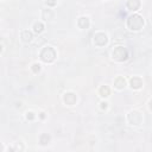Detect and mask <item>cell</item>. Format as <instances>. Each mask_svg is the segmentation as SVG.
<instances>
[{"label": "cell", "mask_w": 152, "mask_h": 152, "mask_svg": "<svg viewBox=\"0 0 152 152\" xmlns=\"http://www.w3.org/2000/svg\"><path fill=\"white\" fill-rule=\"evenodd\" d=\"M127 26L133 31H138L144 26V19L138 14H132L127 19Z\"/></svg>", "instance_id": "cell-1"}, {"label": "cell", "mask_w": 152, "mask_h": 152, "mask_svg": "<svg viewBox=\"0 0 152 152\" xmlns=\"http://www.w3.org/2000/svg\"><path fill=\"white\" fill-rule=\"evenodd\" d=\"M55 57H56V52H55V50L51 47L44 48L42 50V52H40V58H42L43 62H45V63L52 62L55 59Z\"/></svg>", "instance_id": "cell-2"}, {"label": "cell", "mask_w": 152, "mask_h": 152, "mask_svg": "<svg viewBox=\"0 0 152 152\" xmlns=\"http://www.w3.org/2000/svg\"><path fill=\"white\" fill-rule=\"evenodd\" d=\"M127 57H128V52H127V50H126L125 48L118 47V48H115V49L113 50V58H114V59L122 62V61L127 59Z\"/></svg>", "instance_id": "cell-3"}, {"label": "cell", "mask_w": 152, "mask_h": 152, "mask_svg": "<svg viewBox=\"0 0 152 152\" xmlns=\"http://www.w3.org/2000/svg\"><path fill=\"white\" fill-rule=\"evenodd\" d=\"M107 36L102 32H98L94 35V43H95V45L98 47H103L107 44Z\"/></svg>", "instance_id": "cell-4"}, {"label": "cell", "mask_w": 152, "mask_h": 152, "mask_svg": "<svg viewBox=\"0 0 152 152\" xmlns=\"http://www.w3.org/2000/svg\"><path fill=\"white\" fill-rule=\"evenodd\" d=\"M128 120H129V122H131L132 125H139L143 121V117L138 112H132L131 114L128 115Z\"/></svg>", "instance_id": "cell-5"}, {"label": "cell", "mask_w": 152, "mask_h": 152, "mask_svg": "<svg viewBox=\"0 0 152 152\" xmlns=\"http://www.w3.org/2000/svg\"><path fill=\"white\" fill-rule=\"evenodd\" d=\"M64 102H66L67 105H69V106L74 105V103L76 102V95H75L74 93H68V94H66V95H64Z\"/></svg>", "instance_id": "cell-6"}, {"label": "cell", "mask_w": 152, "mask_h": 152, "mask_svg": "<svg viewBox=\"0 0 152 152\" xmlns=\"http://www.w3.org/2000/svg\"><path fill=\"white\" fill-rule=\"evenodd\" d=\"M127 7L132 11H136L140 7V0H127Z\"/></svg>", "instance_id": "cell-7"}, {"label": "cell", "mask_w": 152, "mask_h": 152, "mask_svg": "<svg viewBox=\"0 0 152 152\" xmlns=\"http://www.w3.org/2000/svg\"><path fill=\"white\" fill-rule=\"evenodd\" d=\"M141 86H143V80L140 77H133V78H131V87H132V88L139 89Z\"/></svg>", "instance_id": "cell-8"}, {"label": "cell", "mask_w": 152, "mask_h": 152, "mask_svg": "<svg viewBox=\"0 0 152 152\" xmlns=\"http://www.w3.org/2000/svg\"><path fill=\"white\" fill-rule=\"evenodd\" d=\"M78 26L81 29H87L89 26V19L87 18V17H82L78 19Z\"/></svg>", "instance_id": "cell-9"}, {"label": "cell", "mask_w": 152, "mask_h": 152, "mask_svg": "<svg viewBox=\"0 0 152 152\" xmlns=\"http://www.w3.org/2000/svg\"><path fill=\"white\" fill-rule=\"evenodd\" d=\"M21 39H23L24 42H31L32 40V32H30L29 30H25L21 32Z\"/></svg>", "instance_id": "cell-10"}, {"label": "cell", "mask_w": 152, "mask_h": 152, "mask_svg": "<svg viewBox=\"0 0 152 152\" xmlns=\"http://www.w3.org/2000/svg\"><path fill=\"white\" fill-rule=\"evenodd\" d=\"M43 19L44 20H51V19H54V12L51 11V10H44L43 11Z\"/></svg>", "instance_id": "cell-11"}, {"label": "cell", "mask_w": 152, "mask_h": 152, "mask_svg": "<svg viewBox=\"0 0 152 152\" xmlns=\"http://www.w3.org/2000/svg\"><path fill=\"white\" fill-rule=\"evenodd\" d=\"M114 84H115V87H117L118 89H122L124 87H125V84H126V81H125L124 77H118L114 81Z\"/></svg>", "instance_id": "cell-12"}, {"label": "cell", "mask_w": 152, "mask_h": 152, "mask_svg": "<svg viewBox=\"0 0 152 152\" xmlns=\"http://www.w3.org/2000/svg\"><path fill=\"white\" fill-rule=\"evenodd\" d=\"M110 93H111V90H110V88H108L107 86H102L100 88V95L103 96V98H107L108 95H110Z\"/></svg>", "instance_id": "cell-13"}, {"label": "cell", "mask_w": 152, "mask_h": 152, "mask_svg": "<svg viewBox=\"0 0 152 152\" xmlns=\"http://www.w3.org/2000/svg\"><path fill=\"white\" fill-rule=\"evenodd\" d=\"M33 29H35V32H36V33H40V32L43 31V29H44V25H43L42 23H36L35 26H33Z\"/></svg>", "instance_id": "cell-14"}, {"label": "cell", "mask_w": 152, "mask_h": 152, "mask_svg": "<svg viewBox=\"0 0 152 152\" xmlns=\"http://www.w3.org/2000/svg\"><path fill=\"white\" fill-rule=\"evenodd\" d=\"M49 140H50V137H49L48 134H42V136H40V144H42V145L48 144Z\"/></svg>", "instance_id": "cell-15"}, {"label": "cell", "mask_w": 152, "mask_h": 152, "mask_svg": "<svg viewBox=\"0 0 152 152\" xmlns=\"http://www.w3.org/2000/svg\"><path fill=\"white\" fill-rule=\"evenodd\" d=\"M39 69H40V66H39V64H33V66H32V70L35 71V73H37V71H39Z\"/></svg>", "instance_id": "cell-16"}, {"label": "cell", "mask_w": 152, "mask_h": 152, "mask_svg": "<svg viewBox=\"0 0 152 152\" xmlns=\"http://www.w3.org/2000/svg\"><path fill=\"white\" fill-rule=\"evenodd\" d=\"M56 4H57L56 0H47V5H49V6H55Z\"/></svg>", "instance_id": "cell-17"}, {"label": "cell", "mask_w": 152, "mask_h": 152, "mask_svg": "<svg viewBox=\"0 0 152 152\" xmlns=\"http://www.w3.org/2000/svg\"><path fill=\"white\" fill-rule=\"evenodd\" d=\"M26 118H28V119H30V120H32V119L35 118V115H33V113H32V112H30V113H28Z\"/></svg>", "instance_id": "cell-18"}, {"label": "cell", "mask_w": 152, "mask_h": 152, "mask_svg": "<svg viewBox=\"0 0 152 152\" xmlns=\"http://www.w3.org/2000/svg\"><path fill=\"white\" fill-rule=\"evenodd\" d=\"M101 107L103 108V110H106V108H107V103H106V102H102V103H101Z\"/></svg>", "instance_id": "cell-19"}, {"label": "cell", "mask_w": 152, "mask_h": 152, "mask_svg": "<svg viewBox=\"0 0 152 152\" xmlns=\"http://www.w3.org/2000/svg\"><path fill=\"white\" fill-rule=\"evenodd\" d=\"M1 51H3V47H1V45H0V52H1Z\"/></svg>", "instance_id": "cell-20"}]
</instances>
